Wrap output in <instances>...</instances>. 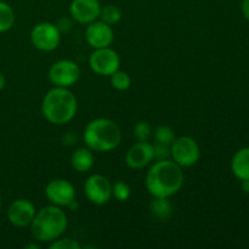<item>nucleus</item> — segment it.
Segmentation results:
<instances>
[{"instance_id":"nucleus-1","label":"nucleus","mask_w":249,"mask_h":249,"mask_svg":"<svg viewBox=\"0 0 249 249\" xmlns=\"http://www.w3.org/2000/svg\"><path fill=\"white\" fill-rule=\"evenodd\" d=\"M184 172L170 160H160L146 175V189L152 197H168L177 194L184 185Z\"/></svg>"},{"instance_id":"nucleus-2","label":"nucleus","mask_w":249,"mask_h":249,"mask_svg":"<svg viewBox=\"0 0 249 249\" xmlns=\"http://www.w3.org/2000/svg\"><path fill=\"white\" fill-rule=\"evenodd\" d=\"M77 109V97L68 88H53L46 92L41 104L43 116L46 121L56 125H62L72 121Z\"/></svg>"},{"instance_id":"nucleus-3","label":"nucleus","mask_w":249,"mask_h":249,"mask_svg":"<svg viewBox=\"0 0 249 249\" xmlns=\"http://www.w3.org/2000/svg\"><path fill=\"white\" fill-rule=\"evenodd\" d=\"M85 146L95 152H108L118 147L122 133L118 124L108 118H96L89 122L83 133Z\"/></svg>"},{"instance_id":"nucleus-4","label":"nucleus","mask_w":249,"mask_h":249,"mask_svg":"<svg viewBox=\"0 0 249 249\" xmlns=\"http://www.w3.org/2000/svg\"><path fill=\"white\" fill-rule=\"evenodd\" d=\"M32 236L38 242H53L66 231L68 219L57 206H46L36 212L31 225Z\"/></svg>"},{"instance_id":"nucleus-5","label":"nucleus","mask_w":249,"mask_h":249,"mask_svg":"<svg viewBox=\"0 0 249 249\" xmlns=\"http://www.w3.org/2000/svg\"><path fill=\"white\" fill-rule=\"evenodd\" d=\"M170 156L181 168H189L198 162L201 150L195 139L190 136H179L170 143Z\"/></svg>"},{"instance_id":"nucleus-6","label":"nucleus","mask_w":249,"mask_h":249,"mask_svg":"<svg viewBox=\"0 0 249 249\" xmlns=\"http://www.w3.org/2000/svg\"><path fill=\"white\" fill-rule=\"evenodd\" d=\"M31 41L36 49L40 51H53L61 41V33L56 24L41 22L36 24L31 32Z\"/></svg>"},{"instance_id":"nucleus-7","label":"nucleus","mask_w":249,"mask_h":249,"mask_svg":"<svg viewBox=\"0 0 249 249\" xmlns=\"http://www.w3.org/2000/svg\"><path fill=\"white\" fill-rule=\"evenodd\" d=\"M89 65L92 72L99 75H106L111 77L116 71L119 70L121 66V58L117 51L113 49L101 48L95 49L94 53L90 55Z\"/></svg>"},{"instance_id":"nucleus-8","label":"nucleus","mask_w":249,"mask_h":249,"mask_svg":"<svg viewBox=\"0 0 249 249\" xmlns=\"http://www.w3.org/2000/svg\"><path fill=\"white\" fill-rule=\"evenodd\" d=\"M79 77V66L72 60L57 61L49 70V80L55 87L70 88L78 82Z\"/></svg>"},{"instance_id":"nucleus-9","label":"nucleus","mask_w":249,"mask_h":249,"mask_svg":"<svg viewBox=\"0 0 249 249\" xmlns=\"http://www.w3.org/2000/svg\"><path fill=\"white\" fill-rule=\"evenodd\" d=\"M87 198L96 206L106 204L112 197V185L106 177L94 174L87 179L84 184Z\"/></svg>"},{"instance_id":"nucleus-10","label":"nucleus","mask_w":249,"mask_h":249,"mask_svg":"<svg viewBox=\"0 0 249 249\" xmlns=\"http://www.w3.org/2000/svg\"><path fill=\"white\" fill-rule=\"evenodd\" d=\"M45 196L53 206L67 207L75 199V189L68 180L55 179L46 185Z\"/></svg>"},{"instance_id":"nucleus-11","label":"nucleus","mask_w":249,"mask_h":249,"mask_svg":"<svg viewBox=\"0 0 249 249\" xmlns=\"http://www.w3.org/2000/svg\"><path fill=\"white\" fill-rule=\"evenodd\" d=\"M36 209L31 201L19 198L12 202L7 208V219L16 228H26L33 221Z\"/></svg>"},{"instance_id":"nucleus-12","label":"nucleus","mask_w":249,"mask_h":249,"mask_svg":"<svg viewBox=\"0 0 249 249\" xmlns=\"http://www.w3.org/2000/svg\"><path fill=\"white\" fill-rule=\"evenodd\" d=\"M85 39L94 49L108 48L114 39V32L109 24L102 21H94L87 27Z\"/></svg>"},{"instance_id":"nucleus-13","label":"nucleus","mask_w":249,"mask_h":249,"mask_svg":"<svg viewBox=\"0 0 249 249\" xmlns=\"http://www.w3.org/2000/svg\"><path fill=\"white\" fill-rule=\"evenodd\" d=\"M101 11L99 0H73L70 6V14L74 21L89 24L96 21Z\"/></svg>"},{"instance_id":"nucleus-14","label":"nucleus","mask_w":249,"mask_h":249,"mask_svg":"<svg viewBox=\"0 0 249 249\" xmlns=\"http://www.w3.org/2000/svg\"><path fill=\"white\" fill-rule=\"evenodd\" d=\"M153 160V145L147 141H139L134 143L125 155L126 165L131 169H141L150 164Z\"/></svg>"},{"instance_id":"nucleus-15","label":"nucleus","mask_w":249,"mask_h":249,"mask_svg":"<svg viewBox=\"0 0 249 249\" xmlns=\"http://www.w3.org/2000/svg\"><path fill=\"white\" fill-rule=\"evenodd\" d=\"M71 164L73 169L79 173L88 172L94 165V155L89 147L77 148L71 156Z\"/></svg>"},{"instance_id":"nucleus-16","label":"nucleus","mask_w":249,"mask_h":249,"mask_svg":"<svg viewBox=\"0 0 249 249\" xmlns=\"http://www.w3.org/2000/svg\"><path fill=\"white\" fill-rule=\"evenodd\" d=\"M231 169L240 180L249 178V147L241 148L235 153L231 160Z\"/></svg>"},{"instance_id":"nucleus-17","label":"nucleus","mask_w":249,"mask_h":249,"mask_svg":"<svg viewBox=\"0 0 249 249\" xmlns=\"http://www.w3.org/2000/svg\"><path fill=\"white\" fill-rule=\"evenodd\" d=\"M151 214L160 221H165L172 216L173 206L168 197H153L150 203Z\"/></svg>"},{"instance_id":"nucleus-18","label":"nucleus","mask_w":249,"mask_h":249,"mask_svg":"<svg viewBox=\"0 0 249 249\" xmlns=\"http://www.w3.org/2000/svg\"><path fill=\"white\" fill-rule=\"evenodd\" d=\"M99 18L100 21L105 22V23L109 24V26H114V24L121 22L122 11L118 6H116V5L108 4L106 5V6H101Z\"/></svg>"},{"instance_id":"nucleus-19","label":"nucleus","mask_w":249,"mask_h":249,"mask_svg":"<svg viewBox=\"0 0 249 249\" xmlns=\"http://www.w3.org/2000/svg\"><path fill=\"white\" fill-rule=\"evenodd\" d=\"M15 23V12L7 2L0 1V33L10 31Z\"/></svg>"},{"instance_id":"nucleus-20","label":"nucleus","mask_w":249,"mask_h":249,"mask_svg":"<svg viewBox=\"0 0 249 249\" xmlns=\"http://www.w3.org/2000/svg\"><path fill=\"white\" fill-rule=\"evenodd\" d=\"M111 84L118 91H125L130 87L131 78L126 72L118 70L111 75Z\"/></svg>"},{"instance_id":"nucleus-21","label":"nucleus","mask_w":249,"mask_h":249,"mask_svg":"<svg viewBox=\"0 0 249 249\" xmlns=\"http://www.w3.org/2000/svg\"><path fill=\"white\" fill-rule=\"evenodd\" d=\"M153 138H155L156 142L170 146V143H172L175 139V133L170 126L160 125L155 129V131H153Z\"/></svg>"},{"instance_id":"nucleus-22","label":"nucleus","mask_w":249,"mask_h":249,"mask_svg":"<svg viewBox=\"0 0 249 249\" xmlns=\"http://www.w3.org/2000/svg\"><path fill=\"white\" fill-rule=\"evenodd\" d=\"M112 196L119 202H125L130 197V187L126 182L118 180L116 184L112 186Z\"/></svg>"},{"instance_id":"nucleus-23","label":"nucleus","mask_w":249,"mask_h":249,"mask_svg":"<svg viewBox=\"0 0 249 249\" xmlns=\"http://www.w3.org/2000/svg\"><path fill=\"white\" fill-rule=\"evenodd\" d=\"M152 135V126L145 121L138 122L134 126V136L138 141H148Z\"/></svg>"},{"instance_id":"nucleus-24","label":"nucleus","mask_w":249,"mask_h":249,"mask_svg":"<svg viewBox=\"0 0 249 249\" xmlns=\"http://www.w3.org/2000/svg\"><path fill=\"white\" fill-rule=\"evenodd\" d=\"M51 249H80V245L72 238H61V240L53 241L50 245Z\"/></svg>"},{"instance_id":"nucleus-25","label":"nucleus","mask_w":249,"mask_h":249,"mask_svg":"<svg viewBox=\"0 0 249 249\" xmlns=\"http://www.w3.org/2000/svg\"><path fill=\"white\" fill-rule=\"evenodd\" d=\"M169 156H170V146L156 142V145L153 146V158H157L158 160H168Z\"/></svg>"},{"instance_id":"nucleus-26","label":"nucleus","mask_w":249,"mask_h":249,"mask_svg":"<svg viewBox=\"0 0 249 249\" xmlns=\"http://www.w3.org/2000/svg\"><path fill=\"white\" fill-rule=\"evenodd\" d=\"M72 21H71L68 17H62V18L58 19V22L56 23V27H57V29L60 31V33H67V32H70L71 29H72Z\"/></svg>"},{"instance_id":"nucleus-27","label":"nucleus","mask_w":249,"mask_h":249,"mask_svg":"<svg viewBox=\"0 0 249 249\" xmlns=\"http://www.w3.org/2000/svg\"><path fill=\"white\" fill-rule=\"evenodd\" d=\"M241 9H242V14L245 16V18L249 21V0H242Z\"/></svg>"},{"instance_id":"nucleus-28","label":"nucleus","mask_w":249,"mask_h":249,"mask_svg":"<svg viewBox=\"0 0 249 249\" xmlns=\"http://www.w3.org/2000/svg\"><path fill=\"white\" fill-rule=\"evenodd\" d=\"M241 181H242V185H241V186H242L243 191H245L246 194H249V178L241 180Z\"/></svg>"},{"instance_id":"nucleus-29","label":"nucleus","mask_w":249,"mask_h":249,"mask_svg":"<svg viewBox=\"0 0 249 249\" xmlns=\"http://www.w3.org/2000/svg\"><path fill=\"white\" fill-rule=\"evenodd\" d=\"M78 207H79V204H78L77 199H73V201L71 202L70 204H68V206H67V208L70 209V211H77V209H78Z\"/></svg>"},{"instance_id":"nucleus-30","label":"nucleus","mask_w":249,"mask_h":249,"mask_svg":"<svg viewBox=\"0 0 249 249\" xmlns=\"http://www.w3.org/2000/svg\"><path fill=\"white\" fill-rule=\"evenodd\" d=\"M4 87H5V77L4 74H2V72H0V91L4 89Z\"/></svg>"},{"instance_id":"nucleus-31","label":"nucleus","mask_w":249,"mask_h":249,"mask_svg":"<svg viewBox=\"0 0 249 249\" xmlns=\"http://www.w3.org/2000/svg\"><path fill=\"white\" fill-rule=\"evenodd\" d=\"M24 248L26 249H39L40 248V246L36 245V243H29V245L24 246Z\"/></svg>"},{"instance_id":"nucleus-32","label":"nucleus","mask_w":249,"mask_h":249,"mask_svg":"<svg viewBox=\"0 0 249 249\" xmlns=\"http://www.w3.org/2000/svg\"><path fill=\"white\" fill-rule=\"evenodd\" d=\"M0 208H1V196H0Z\"/></svg>"}]
</instances>
